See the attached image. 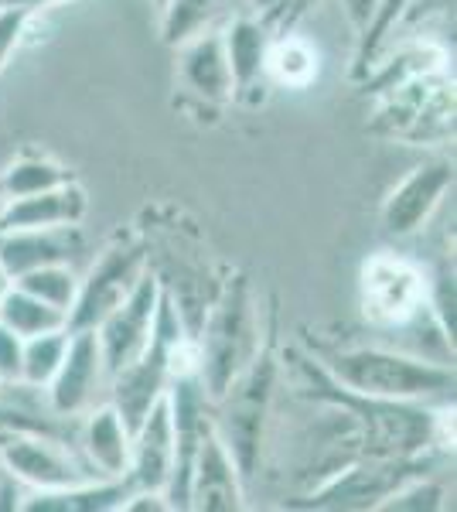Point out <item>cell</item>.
Here are the masks:
<instances>
[{"label":"cell","mask_w":457,"mask_h":512,"mask_svg":"<svg viewBox=\"0 0 457 512\" xmlns=\"http://www.w3.org/2000/svg\"><path fill=\"white\" fill-rule=\"evenodd\" d=\"M423 475L420 458H359L331 482L314 489L301 506L307 509H382L400 485Z\"/></svg>","instance_id":"6"},{"label":"cell","mask_w":457,"mask_h":512,"mask_svg":"<svg viewBox=\"0 0 457 512\" xmlns=\"http://www.w3.org/2000/svg\"><path fill=\"white\" fill-rule=\"evenodd\" d=\"M157 301H161V280L154 274H144L137 280L134 291H130L127 301L96 325L106 379L116 376L120 369H127L130 362L140 359L147 345H151Z\"/></svg>","instance_id":"7"},{"label":"cell","mask_w":457,"mask_h":512,"mask_svg":"<svg viewBox=\"0 0 457 512\" xmlns=\"http://www.w3.org/2000/svg\"><path fill=\"white\" fill-rule=\"evenodd\" d=\"M178 48V72L188 89H195L198 96L212 99V103H226L229 96H236V82H232L226 48H222V31H202Z\"/></svg>","instance_id":"16"},{"label":"cell","mask_w":457,"mask_h":512,"mask_svg":"<svg viewBox=\"0 0 457 512\" xmlns=\"http://www.w3.org/2000/svg\"><path fill=\"white\" fill-rule=\"evenodd\" d=\"M263 72L290 89H307L318 79V52H314L311 41L297 38V35H280L277 41H270L267 48V65Z\"/></svg>","instance_id":"19"},{"label":"cell","mask_w":457,"mask_h":512,"mask_svg":"<svg viewBox=\"0 0 457 512\" xmlns=\"http://www.w3.org/2000/svg\"><path fill=\"white\" fill-rule=\"evenodd\" d=\"M444 489L437 482H423V478H410L406 485H400L386 502L382 509H440L444 506Z\"/></svg>","instance_id":"25"},{"label":"cell","mask_w":457,"mask_h":512,"mask_svg":"<svg viewBox=\"0 0 457 512\" xmlns=\"http://www.w3.org/2000/svg\"><path fill=\"white\" fill-rule=\"evenodd\" d=\"M82 253L79 226H41V229H11L0 233V267L7 277H21L28 270L69 263Z\"/></svg>","instance_id":"13"},{"label":"cell","mask_w":457,"mask_h":512,"mask_svg":"<svg viewBox=\"0 0 457 512\" xmlns=\"http://www.w3.org/2000/svg\"><path fill=\"white\" fill-rule=\"evenodd\" d=\"M406 11H410V0H382L379 4V14H376V21H372V28L359 38V62H355L359 76L369 72V65L376 62V55L386 48V38L393 35L396 24L406 18Z\"/></svg>","instance_id":"23"},{"label":"cell","mask_w":457,"mask_h":512,"mask_svg":"<svg viewBox=\"0 0 457 512\" xmlns=\"http://www.w3.org/2000/svg\"><path fill=\"white\" fill-rule=\"evenodd\" d=\"M28 18H31V11H24V7H11V4H7L4 11H0V69H4L7 55L18 48Z\"/></svg>","instance_id":"27"},{"label":"cell","mask_w":457,"mask_h":512,"mask_svg":"<svg viewBox=\"0 0 457 512\" xmlns=\"http://www.w3.org/2000/svg\"><path fill=\"white\" fill-rule=\"evenodd\" d=\"M256 355L253 338V308H249V284L236 274L222 291L219 304L212 308L205 335L198 342V383H202L209 403L219 400L232 386L249 359Z\"/></svg>","instance_id":"3"},{"label":"cell","mask_w":457,"mask_h":512,"mask_svg":"<svg viewBox=\"0 0 457 512\" xmlns=\"http://www.w3.org/2000/svg\"><path fill=\"white\" fill-rule=\"evenodd\" d=\"M157 4H161V7H164V0H157Z\"/></svg>","instance_id":"33"},{"label":"cell","mask_w":457,"mask_h":512,"mask_svg":"<svg viewBox=\"0 0 457 512\" xmlns=\"http://www.w3.org/2000/svg\"><path fill=\"white\" fill-rule=\"evenodd\" d=\"M130 448H134V434L127 431V424L113 410V403H106V407H99L86 417L79 434V451L103 482H123L127 478Z\"/></svg>","instance_id":"15"},{"label":"cell","mask_w":457,"mask_h":512,"mask_svg":"<svg viewBox=\"0 0 457 512\" xmlns=\"http://www.w3.org/2000/svg\"><path fill=\"white\" fill-rule=\"evenodd\" d=\"M273 383H277V362L270 352L249 359V366L232 379V386L215 400L212 431L226 444L229 458L236 461L243 482L256 475V461L263 448V427L270 417Z\"/></svg>","instance_id":"2"},{"label":"cell","mask_w":457,"mask_h":512,"mask_svg":"<svg viewBox=\"0 0 457 512\" xmlns=\"http://www.w3.org/2000/svg\"><path fill=\"white\" fill-rule=\"evenodd\" d=\"M359 304L372 328L393 335L430 304L427 277L406 256L372 253L359 274Z\"/></svg>","instance_id":"4"},{"label":"cell","mask_w":457,"mask_h":512,"mask_svg":"<svg viewBox=\"0 0 457 512\" xmlns=\"http://www.w3.org/2000/svg\"><path fill=\"white\" fill-rule=\"evenodd\" d=\"M243 475H239L236 461L229 458L226 444L219 441V434L209 431L202 434L198 444L195 465H191L188 478V509L198 512H232L243 509Z\"/></svg>","instance_id":"10"},{"label":"cell","mask_w":457,"mask_h":512,"mask_svg":"<svg viewBox=\"0 0 457 512\" xmlns=\"http://www.w3.org/2000/svg\"><path fill=\"white\" fill-rule=\"evenodd\" d=\"M21 349L24 338L14 335L7 325H0V386L21 383Z\"/></svg>","instance_id":"26"},{"label":"cell","mask_w":457,"mask_h":512,"mask_svg":"<svg viewBox=\"0 0 457 512\" xmlns=\"http://www.w3.org/2000/svg\"><path fill=\"white\" fill-rule=\"evenodd\" d=\"M215 7H219V0H164V7H161L164 41H168L171 48H178L195 35H202V31H209Z\"/></svg>","instance_id":"22"},{"label":"cell","mask_w":457,"mask_h":512,"mask_svg":"<svg viewBox=\"0 0 457 512\" xmlns=\"http://www.w3.org/2000/svg\"><path fill=\"white\" fill-rule=\"evenodd\" d=\"M11 7H24V11H41L48 4H62V0H7Z\"/></svg>","instance_id":"30"},{"label":"cell","mask_w":457,"mask_h":512,"mask_svg":"<svg viewBox=\"0 0 457 512\" xmlns=\"http://www.w3.org/2000/svg\"><path fill=\"white\" fill-rule=\"evenodd\" d=\"M454 185V168L451 161H430L420 164L410 178H403L396 185V192L382 205V226L393 236H410L434 216L440 198L451 192Z\"/></svg>","instance_id":"11"},{"label":"cell","mask_w":457,"mask_h":512,"mask_svg":"<svg viewBox=\"0 0 457 512\" xmlns=\"http://www.w3.org/2000/svg\"><path fill=\"white\" fill-rule=\"evenodd\" d=\"M0 465L11 478L35 485V489H65V485L103 482L93 465L82 458L79 444L72 448L65 434L24 431L0 441Z\"/></svg>","instance_id":"5"},{"label":"cell","mask_w":457,"mask_h":512,"mask_svg":"<svg viewBox=\"0 0 457 512\" xmlns=\"http://www.w3.org/2000/svg\"><path fill=\"white\" fill-rule=\"evenodd\" d=\"M65 345H69V328H58V332H45L35 338H24L21 349V383L38 386L45 390L52 383V376L62 366Z\"/></svg>","instance_id":"20"},{"label":"cell","mask_w":457,"mask_h":512,"mask_svg":"<svg viewBox=\"0 0 457 512\" xmlns=\"http://www.w3.org/2000/svg\"><path fill=\"white\" fill-rule=\"evenodd\" d=\"M99 379H106V369H103V355H99L96 328H76V332H69L62 366L52 376V383L45 386L52 414L62 420L86 414L99 390Z\"/></svg>","instance_id":"9"},{"label":"cell","mask_w":457,"mask_h":512,"mask_svg":"<svg viewBox=\"0 0 457 512\" xmlns=\"http://www.w3.org/2000/svg\"><path fill=\"white\" fill-rule=\"evenodd\" d=\"M144 250L137 243H120L110 246L89 277L79 284L76 304L69 311V332L76 328H96L110 311L120 308L123 301L130 297V291L137 287V280L144 277Z\"/></svg>","instance_id":"8"},{"label":"cell","mask_w":457,"mask_h":512,"mask_svg":"<svg viewBox=\"0 0 457 512\" xmlns=\"http://www.w3.org/2000/svg\"><path fill=\"white\" fill-rule=\"evenodd\" d=\"M4 202H7V198H4V195H0V212H4Z\"/></svg>","instance_id":"32"},{"label":"cell","mask_w":457,"mask_h":512,"mask_svg":"<svg viewBox=\"0 0 457 512\" xmlns=\"http://www.w3.org/2000/svg\"><path fill=\"white\" fill-rule=\"evenodd\" d=\"M7 287H11V277H7V270L0 267V297H4V291H7Z\"/></svg>","instance_id":"31"},{"label":"cell","mask_w":457,"mask_h":512,"mask_svg":"<svg viewBox=\"0 0 457 512\" xmlns=\"http://www.w3.org/2000/svg\"><path fill=\"white\" fill-rule=\"evenodd\" d=\"M69 181L62 168L45 161H21L18 168H11V175L4 178V198H18V195H31V192H45V188H55Z\"/></svg>","instance_id":"24"},{"label":"cell","mask_w":457,"mask_h":512,"mask_svg":"<svg viewBox=\"0 0 457 512\" xmlns=\"http://www.w3.org/2000/svg\"><path fill=\"white\" fill-rule=\"evenodd\" d=\"M379 4H382V0H342L345 18H348V24H352L359 38L372 28V21H376V14H379Z\"/></svg>","instance_id":"28"},{"label":"cell","mask_w":457,"mask_h":512,"mask_svg":"<svg viewBox=\"0 0 457 512\" xmlns=\"http://www.w3.org/2000/svg\"><path fill=\"white\" fill-rule=\"evenodd\" d=\"M11 284H18L21 291L35 294L38 301L65 311V318H69L72 304H76V294H79V280H76V274H72L69 263H52V267L28 270V274L14 277Z\"/></svg>","instance_id":"21"},{"label":"cell","mask_w":457,"mask_h":512,"mask_svg":"<svg viewBox=\"0 0 457 512\" xmlns=\"http://www.w3.org/2000/svg\"><path fill=\"white\" fill-rule=\"evenodd\" d=\"M249 4H253L263 18H280V11L287 7V0H249Z\"/></svg>","instance_id":"29"},{"label":"cell","mask_w":457,"mask_h":512,"mask_svg":"<svg viewBox=\"0 0 457 512\" xmlns=\"http://www.w3.org/2000/svg\"><path fill=\"white\" fill-rule=\"evenodd\" d=\"M86 209H89L86 192L69 178L55 188H45V192L7 198L4 212H0V233H11V229H41V226H79Z\"/></svg>","instance_id":"14"},{"label":"cell","mask_w":457,"mask_h":512,"mask_svg":"<svg viewBox=\"0 0 457 512\" xmlns=\"http://www.w3.org/2000/svg\"><path fill=\"white\" fill-rule=\"evenodd\" d=\"M171 461H174L171 407H168V396H161L134 431L130 468L123 482H127L130 492H164V485L171 478Z\"/></svg>","instance_id":"12"},{"label":"cell","mask_w":457,"mask_h":512,"mask_svg":"<svg viewBox=\"0 0 457 512\" xmlns=\"http://www.w3.org/2000/svg\"><path fill=\"white\" fill-rule=\"evenodd\" d=\"M0 325H7L14 335L21 338H35L45 332H58V328L69 325L65 311L52 308V304L38 301L35 294L21 291L18 284H11L0 297Z\"/></svg>","instance_id":"18"},{"label":"cell","mask_w":457,"mask_h":512,"mask_svg":"<svg viewBox=\"0 0 457 512\" xmlns=\"http://www.w3.org/2000/svg\"><path fill=\"white\" fill-rule=\"evenodd\" d=\"M328 376L348 393L376 396V400L420 403L454 390V366L420 359V355L389 349V345H359L331 355Z\"/></svg>","instance_id":"1"},{"label":"cell","mask_w":457,"mask_h":512,"mask_svg":"<svg viewBox=\"0 0 457 512\" xmlns=\"http://www.w3.org/2000/svg\"><path fill=\"white\" fill-rule=\"evenodd\" d=\"M222 48H226L236 93L239 89H249L263 76V65H267V48H270L267 24L253 18H236L222 31Z\"/></svg>","instance_id":"17"}]
</instances>
